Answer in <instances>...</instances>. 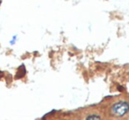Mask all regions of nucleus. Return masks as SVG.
Returning <instances> with one entry per match:
<instances>
[{"label":"nucleus","mask_w":129,"mask_h":120,"mask_svg":"<svg viewBox=\"0 0 129 120\" xmlns=\"http://www.w3.org/2000/svg\"><path fill=\"white\" fill-rule=\"evenodd\" d=\"M129 111V104L126 102H118L114 103L111 108V113L113 117H120L126 115Z\"/></svg>","instance_id":"nucleus-1"},{"label":"nucleus","mask_w":129,"mask_h":120,"mask_svg":"<svg viewBox=\"0 0 129 120\" xmlns=\"http://www.w3.org/2000/svg\"><path fill=\"white\" fill-rule=\"evenodd\" d=\"M85 120H101L100 117L97 115H90L89 117H87V118Z\"/></svg>","instance_id":"nucleus-2"}]
</instances>
